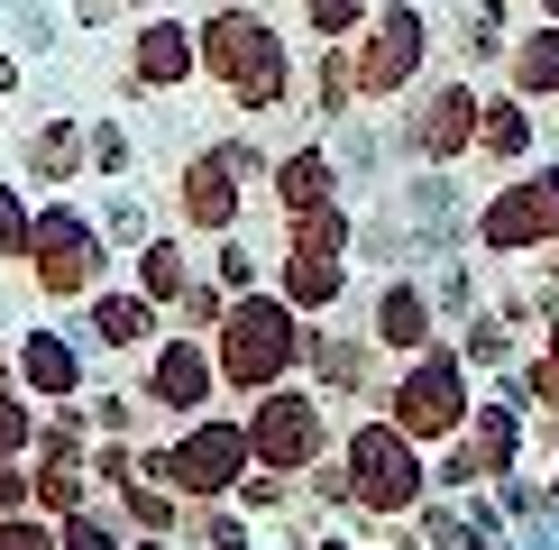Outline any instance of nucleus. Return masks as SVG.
Masks as SVG:
<instances>
[{
    "instance_id": "f257e3e1",
    "label": "nucleus",
    "mask_w": 559,
    "mask_h": 550,
    "mask_svg": "<svg viewBox=\"0 0 559 550\" xmlns=\"http://www.w3.org/2000/svg\"><path fill=\"white\" fill-rule=\"evenodd\" d=\"M202 28V83L221 92L239 120H275V110L302 101V64H294V37L275 28L258 0H212L193 19Z\"/></svg>"
},
{
    "instance_id": "f03ea898",
    "label": "nucleus",
    "mask_w": 559,
    "mask_h": 550,
    "mask_svg": "<svg viewBox=\"0 0 559 550\" xmlns=\"http://www.w3.org/2000/svg\"><path fill=\"white\" fill-rule=\"evenodd\" d=\"M212 358H221V385L229 395H266V385H294L302 358H312V321H302L275 285L258 294H229L221 331H212Z\"/></svg>"
},
{
    "instance_id": "7ed1b4c3",
    "label": "nucleus",
    "mask_w": 559,
    "mask_h": 550,
    "mask_svg": "<svg viewBox=\"0 0 559 550\" xmlns=\"http://www.w3.org/2000/svg\"><path fill=\"white\" fill-rule=\"evenodd\" d=\"M340 468H348V514L358 523H404L431 495V450L413 431H394L385 412H358L340 431Z\"/></svg>"
},
{
    "instance_id": "20e7f679",
    "label": "nucleus",
    "mask_w": 559,
    "mask_h": 550,
    "mask_svg": "<svg viewBox=\"0 0 559 550\" xmlns=\"http://www.w3.org/2000/svg\"><path fill=\"white\" fill-rule=\"evenodd\" d=\"M477 395H486V376L459 358V339H440V349H423V358H394L377 412H385L394 431H413L423 450H440V441H459V431H468Z\"/></svg>"
},
{
    "instance_id": "39448f33",
    "label": "nucleus",
    "mask_w": 559,
    "mask_h": 550,
    "mask_svg": "<svg viewBox=\"0 0 559 550\" xmlns=\"http://www.w3.org/2000/svg\"><path fill=\"white\" fill-rule=\"evenodd\" d=\"M248 468H258V450H248V412H239V422H229V412H193V422H175L166 450H138V477L175 487L183 504H229Z\"/></svg>"
},
{
    "instance_id": "423d86ee",
    "label": "nucleus",
    "mask_w": 559,
    "mask_h": 550,
    "mask_svg": "<svg viewBox=\"0 0 559 550\" xmlns=\"http://www.w3.org/2000/svg\"><path fill=\"white\" fill-rule=\"evenodd\" d=\"M348 46H358L367 110H385V101H404V92H423L440 74V10L431 0H377V19H367Z\"/></svg>"
},
{
    "instance_id": "0eeeda50",
    "label": "nucleus",
    "mask_w": 559,
    "mask_h": 550,
    "mask_svg": "<svg viewBox=\"0 0 559 550\" xmlns=\"http://www.w3.org/2000/svg\"><path fill=\"white\" fill-rule=\"evenodd\" d=\"M477 120H486V83L450 64L394 101V156L404 166H477Z\"/></svg>"
},
{
    "instance_id": "6e6552de",
    "label": "nucleus",
    "mask_w": 559,
    "mask_h": 550,
    "mask_svg": "<svg viewBox=\"0 0 559 550\" xmlns=\"http://www.w3.org/2000/svg\"><path fill=\"white\" fill-rule=\"evenodd\" d=\"M266 166H275V156L248 147V138H212V147H193V156H183V175H175V220L202 229V239H229V229L248 220V193L266 183Z\"/></svg>"
},
{
    "instance_id": "1a4fd4ad",
    "label": "nucleus",
    "mask_w": 559,
    "mask_h": 550,
    "mask_svg": "<svg viewBox=\"0 0 559 550\" xmlns=\"http://www.w3.org/2000/svg\"><path fill=\"white\" fill-rule=\"evenodd\" d=\"M248 450H258V468L275 477H312L321 458L340 450V422H331V395H312V385H266V395H248Z\"/></svg>"
},
{
    "instance_id": "9d476101",
    "label": "nucleus",
    "mask_w": 559,
    "mask_h": 550,
    "mask_svg": "<svg viewBox=\"0 0 559 550\" xmlns=\"http://www.w3.org/2000/svg\"><path fill=\"white\" fill-rule=\"evenodd\" d=\"M28 275L46 303H92L110 275V229L74 212V202H37V239H28Z\"/></svg>"
},
{
    "instance_id": "9b49d317",
    "label": "nucleus",
    "mask_w": 559,
    "mask_h": 550,
    "mask_svg": "<svg viewBox=\"0 0 559 550\" xmlns=\"http://www.w3.org/2000/svg\"><path fill=\"white\" fill-rule=\"evenodd\" d=\"M138 395L166 412V422H193V412H212V404L229 395L212 339H202V331H166V339L147 349V376H138Z\"/></svg>"
},
{
    "instance_id": "f8f14e48",
    "label": "nucleus",
    "mask_w": 559,
    "mask_h": 550,
    "mask_svg": "<svg viewBox=\"0 0 559 550\" xmlns=\"http://www.w3.org/2000/svg\"><path fill=\"white\" fill-rule=\"evenodd\" d=\"M367 331H377L385 358H423V349H440V339H450V312H440L431 275H423V266L377 275V294H367Z\"/></svg>"
},
{
    "instance_id": "ddd939ff",
    "label": "nucleus",
    "mask_w": 559,
    "mask_h": 550,
    "mask_svg": "<svg viewBox=\"0 0 559 550\" xmlns=\"http://www.w3.org/2000/svg\"><path fill=\"white\" fill-rule=\"evenodd\" d=\"M385 376H394V358L377 349V331H331V321H312V358H302V385L312 395H331V404H367L377 395L385 404Z\"/></svg>"
},
{
    "instance_id": "4468645a",
    "label": "nucleus",
    "mask_w": 559,
    "mask_h": 550,
    "mask_svg": "<svg viewBox=\"0 0 559 550\" xmlns=\"http://www.w3.org/2000/svg\"><path fill=\"white\" fill-rule=\"evenodd\" d=\"M183 83H202V28H193V19H166V10H147V19L129 28L120 92H183Z\"/></svg>"
},
{
    "instance_id": "2eb2a0df",
    "label": "nucleus",
    "mask_w": 559,
    "mask_h": 550,
    "mask_svg": "<svg viewBox=\"0 0 559 550\" xmlns=\"http://www.w3.org/2000/svg\"><path fill=\"white\" fill-rule=\"evenodd\" d=\"M477 258H486V266H532V258H550L523 175H496V183L477 193Z\"/></svg>"
},
{
    "instance_id": "dca6fc26",
    "label": "nucleus",
    "mask_w": 559,
    "mask_h": 550,
    "mask_svg": "<svg viewBox=\"0 0 559 550\" xmlns=\"http://www.w3.org/2000/svg\"><path fill=\"white\" fill-rule=\"evenodd\" d=\"M266 285L285 294L302 321H331V312L348 303V285H358V266H348L340 248H302V239H285V248H275V266H266Z\"/></svg>"
},
{
    "instance_id": "f3484780",
    "label": "nucleus",
    "mask_w": 559,
    "mask_h": 550,
    "mask_svg": "<svg viewBox=\"0 0 559 550\" xmlns=\"http://www.w3.org/2000/svg\"><path fill=\"white\" fill-rule=\"evenodd\" d=\"M440 46H450L459 74H504V56H514V28H523V0H450V19H440Z\"/></svg>"
},
{
    "instance_id": "a211bd4d",
    "label": "nucleus",
    "mask_w": 559,
    "mask_h": 550,
    "mask_svg": "<svg viewBox=\"0 0 559 550\" xmlns=\"http://www.w3.org/2000/svg\"><path fill=\"white\" fill-rule=\"evenodd\" d=\"M542 156V101H523L514 83H486V120H477V166L486 175H523Z\"/></svg>"
},
{
    "instance_id": "6ab92c4d",
    "label": "nucleus",
    "mask_w": 559,
    "mask_h": 550,
    "mask_svg": "<svg viewBox=\"0 0 559 550\" xmlns=\"http://www.w3.org/2000/svg\"><path fill=\"white\" fill-rule=\"evenodd\" d=\"M340 193H348V175H340L331 138H302V147H285V156L266 166V202H275V220L321 212V202H340Z\"/></svg>"
},
{
    "instance_id": "aec40b11",
    "label": "nucleus",
    "mask_w": 559,
    "mask_h": 550,
    "mask_svg": "<svg viewBox=\"0 0 559 550\" xmlns=\"http://www.w3.org/2000/svg\"><path fill=\"white\" fill-rule=\"evenodd\" d=\"M83 321H92L102 349H156V339H166V303H147L138 285H102L83 303Z\"/></svg>"
},
{
    "instance_id": "412c9836",
    "label": "nucleus",
    "mask_w": 559,
    "mask_h": 550,
    "mask_svg": "<svg viewBox=\"0 0 559 550\" xmlns=\"http://www.w3.org/2000/svg\"><path fill=\"white\" fill-rule=\"evenodd\" d=\"M302 101H312L321 129L358 120V110H367V92H358V46H312V56H302Z\"/></svg>"
},
{
    "instance_id": "4be33fe9",
    "label": "nucleus",
    "mask_w": 559,
    "mask_h": 550,
    "mask_svg": "<svg viewBox=\"0 0 559 550\" xmlns=\"http://www.w3.org/2000/svg\"><path fill=\"white\" fill-rule=\"evenodd\" d=\"M19 385H28L37 404H74L83 395V349L64 331H28L19 339Z\"/></svg>"
},
{
    "instance_id": "5701e85b",
    "label": "nucleus",
    "mask_w": 559,
    "mask_h": 550,
    "mask_svg": "<svg viewBox=\"0 0 559 550\" xmlns=\"http://www.w3.org/2000/svg\"><path fill=\"white\" fill-rule=\"evenodd\" d=\"M496 83H514L523 101L559 110V19H523V28H514V56H504Z\"/></svg>"
},
{
    "instance_id": "b1692460",
    "label": "nucleus",
    "mask_w": 559,
    "mask_h": 550,
    "mask_svg": "<svg viewBox=\"0 0 559 550\" xmlns=\"http://www.w3.org/2000/svg\"><path fill=\"white\" fill-rule=\"evenodd\" d=\"M83 166H92V129L83 120H37L28 129V183H83Z\"/></svg>"
},
{
    "instance_id": "393cba45",
    "label": "nucleus",
    "mask_w": 559,
    "mask_h": 550,
    "mask_svg": "<svg viewBox=\"0 0 559 550\" xmlns=\"http://www.w3.org/2000/svg\"><path fill=\"white\" fill-rule=\"evenodd\" d=\"M450 339H459V358H468V367H477L486 385H496L504 367H523V349H532V339H523V331H514V321H504L496 303H486V312H468V321H459Z\"/></svg>"
},
{
    "instance_id": "a878e982",
    "label": "nucleus",
    "mask_w": 559,
    "mask_h": 550,
    "mask_svg": "<svg viewBox=\"0 0 559 550\" xmlns=\"http://www.w3.org/2000/svg\"><path fill=\"white\" fill-rule=\"evenodd\" d=\"M129 285L147 294V303H166V321H175V303L202 285V275H193V258H183V239H138V258H129Z\"/></svg>"
},
{
    "instance_id": "bb28decb",
    "label": "nucleus",
    "mask_w": 559,
    "mask_h": 550,
    "mask_svg": "<svg viewBox=\"0 0 559 550\" xmlns=\"http://www.w3.org/2000/svg\"><path fill=\"white\" fill-rule=\"evenodd\" d=\"M431 294H440V312H450V331H459V321L486 312V294H496V285H486V258H477V248L440 258V266H431Z\"/></svg>"
},
{
    "instance_id": "cd10ccee",
    "label": "nucleus",
    "mask_w": 559,
    "mask_h": 550,
    "mask_svg": "<svg viewBox=\"0 0 559 550\" xmlns=\"http://www.w3.org/2000/svg\"><path fill=\"white\" fill-rule=\"evenodd\" d=\"M331 156H340V175H348V183H377V175H385V156H394V129H377V120L358 110V120H340V129H331Z\"/></svg>"
},
{
    "instance_id": "c85d7f7f",
    "label": "nucleus",
    "mask_w": 559,
    "mask_h": 550,
    "mask_svg": "<svg viewBox=\"0 0 559 550\" xmlns=\"http://www.w3.org/2000/svg\"><path fill=\"white\" fill-rule=\"evenodd\" d=\"M285 239H302V248H340V258H358V212H348V193H340V202H321V212H294V220H285Z\"/></svg>"
},
{
    "instance_id": "c756f323",
    "label": "nucleus",
    "mask_w": 559,
    "mask_h": 550,
    "mask_svg": "<svg viewBox=\"0 0 559 550\" xmlns=\"http://www.w3.org/2000/svg\"><path fill=\"white\" fill-rule=\"evenodd\" d=\"M294 10H302V37L312 46H348L367 19H377V0H294Z\"/></svg>"
},
{
    "instance_id": "7c9ffc66",
    "label": "nucleus",
    "mask_w": 559,
    "mask_h": 550,
    "mask_svg": "<svg viewBox=\"0 0 559 550\" xmlns=\"http://www.w3.org/2000/svg\"><path fill=\"white\" fill-rule=\"evenodd\" d=\"M266 266H275V258H258L239 229H229V239H212V285H221V294H258V285H266Z\"/></svg>"
},
{
    "instance_id": "2f4dec72",
    "label": "nucleus",
    "mask_w": 559,
    "mask_h": 550,
    "mask_svg": "<svg viewBox=\"0 0 559 550\" xmlns=\"http://www.w3.org/2000/svg\"><path fill=\"white\" fill-rule=\"evenodd\" d=\"M28 239H37V202L19 183H0V258H28Z\"/></svg>"
},
{
    "instance_id": "473e14b6",
    "label": "nucleus",
    "mask_w": 559,
    "mask_h": 550,
    "mask_svg": "<svg viewBox=\"0 0 559 550\" xmlns=\"http://www.w3.org/2000/svg\"><path fill=\"white\" fill-rule=\"evenodd\" d=\"M523 183H532V212H542V239L559 248V156H532Z\"/></svg>"
},
{
    "instance_id": "72a5a7b5",
    "label": "nucleus",
    "mask_w": 559,
    "mask_h": 550,
    "mask_svg": "<svg viewBox=\"0 0 559 550\" xmlns=\"http://www.w3.org/2000/svg\"><path fill=\"white\" fill-rule=\"evenodd\" d=\"M28 441H37V412L19 404V385H10V376H0V450L19 458V450H28Z\"/></svg>"
},
{
    "instance_id": "f704fd0d",
    "label": "nucleus",
    "mask_w": 559,
    "mask_h": 550,
    "mask_svg": "<svg viewBox=\"0 0 559 550\" xmlns=\"http://www.w3.org/2000/svg\"><path fill=\"white\" fill-rule=\"evenodd\" d=\"M92 175H129V129L120 120H92Z\"/></svg>"
},
{
    "instance_id": "c9c22d12",
    "label": "nucleus",
    "mask_w": 559,
    "mask_h": 550,
    "mask_svg": "<svg viewBox=\"0 0 559 550\" xmlns=\"http://www.w3.org/2000/svg\"><path fill=\"white\" fill-rule=\"evenodd\" d=\"M0 550H64V533H46L28 514H0Z\"/></svg>"
},
{
    "instance_id": "e433bc0d",
    "label": "nucleus",
    "mask_w": 559,
    "mask_h": 550,
    "mask_svg": "<svg viewBox=\"0 0 559 550\" xmlns=\"http://www.w3.org/2000/svg\"><path fill=\"white\" fill-rule=\"evenodd\" d=\"M74 19H83V28H110V19H129V10H120V0H74Z\"/></svg>"
},
{
    "instance_id": "4c0bfd02",
    "label": "nucleus",
    "mask_w": 559,
    "mask_h": 550,
    "mask_svg": "<svg viewBox=\"0 0 559 550\" xmlns=\"http://www.w3.org/2000/svg\"><path fill=\"white\" fill-rule=\"evenodd\" d=\"M532 349H542V358H550V367H559V312H550V321H542V339H532Z\"/></svg>"
},
{
    "instance_id": "58836bf2",
    "label": "nucleus",
    "mask_w": 559,
    "mask_h": 550,
    "mask_svg": "<svg viewBox=\"0 0 559 550\" xmlns=\"http://www.w3.org/2000/svg\"><path fill=\"white\" fill-rule=\"evenodd\" d=\"M10 83H19V56H0V92H10Z\"/></svg>"
},
{
    "instance_id": "ea45409f",
    "label": "nucleus",
    "mask_w": 559,
    "mask_h": 550,
    "mask_svg": "<svg viewBox=\"0 0 559 550\" xmlns=\"http://www.w3.org/2000/svg\"><path fill=\"white\" fill-rule=\"evenodd\" d=\"M523 10H532V19H559V0H523Z\"/></svg>"
},
{
    "instance_id": "a19ab883",
    "label": "nucleus",
    "mask_w": 559,
    "mask_h": 550,
    "mask_svg": "<svg viewBox=\"0 0 559 550\" xmlns=\"http://www.w3.org/2000/svg\"><path fill=\"white\" fill-rule=\"evenodd\" d=\"M312 550H358V541H340V533H321V541H312Z\"/></svg>"
},
{
    "instance_id": "79ce46f5",
    "label": "nucleus",
    "mask_w": 559,
    "mask_h": 550,
    "mask_svg": "<svg viewBox=\"0 0 559 550\" xmlns=\"http://www.w3.org/2000/svg\"><path fill=\"white\" fill-rule=\"evenodd\" d=\"M120 10H129V19H147V10H156V0H120Z\"/></svg>"
},
{
    "instance_id": "37998d69",
    "label": "nucleus",
    "mask_w": 559,
    "mask_h": 550,
    "mask_svg": "<svg viewBox=\"0 0 559 550\" xmlns=\"http://www.w3.org/2000/svg\"><path fill=\"white\" fill-rule=\"evenodd\" d=\"M486 550H514V541H486Z\"/></svg>"
}]
</instances>
